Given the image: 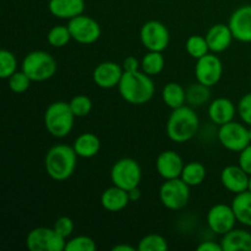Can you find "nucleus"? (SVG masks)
Masks as SVG:
<instances>
[{
    "mask_svg": "<svg viewBox=\"0 0 251 251\" xmlns=\"http://www.w3.org/2000/svg\"><path fill=\"white\" fill-rule=\"evenodd\" d=\"M166 59L162 51H147L141 59V70L150 76H157L164 70Z\"/></svg>",
    "mask_w": 251,
    "mask_h": 251,
    "instance_id": "cd10ccee",
    "label": "nucleus"
},
{
    "mask_svg": "<svg viewBox=\"0 0 251 251\" xmlns=\"http://www.w3.org/2000/svg\"><path fill=\"white\" fill-rule=\"evenodd\" d=\"M71 110L76 118H85L91 113L93 108L92 100L86 95H76L69 102Z\"/></svg>",
    "mask_w": 251,
    "mask_h": 251,
    "instance_id": "473e14b6",
    "label": "nucleus"
},
{
    "mask_svg": "<svg viewBox=\"0 0 251 251\" xmlns=\"http://www.w3.org/2000/svg\"><path fill=\"white\" fill-rule=\"evenodd\" d=\"M238 164L247 172L251 174V144L245 147L243 151L239 152V158H238Z\"/></svg>",
    "mask_w": 251,
    "mask_h": 251,
    "instance_id": "4c0bfd02",
    "label": "nucleus"
},
{
    "mask_svg": "<svg viewBox=\"0 0 251 251\" xmlns=\"http://www.w3.org/2000/svg\"><path fill=\"white\" fill-rule=\"evenodd\" d=\"M97 244L95 240L88 235H78L74 237L66 242L65 251H95Z\"/></svg>",
    "mask_w": 251,
    "mask_h": 251,
    "instance_id": "72a5a7b5",
    "label": "nucleus"
},
{
    "mask_svg": "<svg viewBox=\"0 0 251 251\" xmlns=\"http://www.w3.org/2000/svg\"><path fill=\"white\" fill-rule=\"evenodd\" d=\"M199 251H223L222 244L213 242V240H206V242H201L196 248Z\"/></svg>",
    "mask_w": 251,
    "mask_h": 251,
    "instance_id": "ea45409f",
    "label": "nucleus"
},
{
    "mask_svg": "<svg viewBox=\"0 0 251 251\" xmlns=\"http://www.w3.org/2000/svg\"><path fill=\"white\" fill-rule=\"evenodd\" d=\"M205 37L210 51L215 54L227 50L232 44L233 39H234L229 26L226 24H216L211 26L208 31L206 32Z\"/></svg>",
    "mask_w": 251,
    "mask_h": 251,
    "instance_id": "a211bd4d",
    "label": "nucleus"
},
{
    "mask_svg": "<svg viewBox=\"0 0 251 251\" xmlns=\"http://www.w3.org/2000/svg\"><path fill=\"white\" fill-rule=\"evenodd\" d=\"M73 147L78 158L90 159L100 153V140L93 132H83L76 137Z\"/></svg>",
    "mask_w": 251,
    "mask_h": 251,
    "instance_id": "4be33fe9",
    "label": "nucleus"
},
{
    "mask_svg": "<svg viewBox=\"0 0 251 251\" xmlns=\"http://www.w3.org/2000/svg\"><path fill=\"white\" fill-rule=\"evenodd\" d=\"M206 176H207V171H206V167L202 163H200V162H189L184 166L180 178L190 188H193V186L201 185L205 181Z\"/></svg>",
    "mask_w": 251,
    "mask_h": 251,
    "instance_id": "a878e982",
    "label": "nucleus"
},
{
    "mask_svg": "<svg viewBox=\"0 0 251 251\" xmlns=\"http://www.w3.org/2000/svg\"><path fill=\"white\" fill-rule=\"evenodd\" d=\"M77 158L73 146L59 144L50 147L44 157L47 176L55 181L68 180L75 173Z\"/></svg>",
    "mask_w": 251,
    "mask_h": 251,
    "instance_id": "f03ea898",
    "label": "nucleus"
},
{
    "mask_svg": "<svg viewBox=\"0 0 251 251\" xmlns=\"http://www.w3.org/2000/svg\"><path fill=\"white\" fill-rule=\"evenodd\" d=\"M124 75L123 65L115 61H103L95 68L92 73V80L97 87L103 90H112L119 86Z\"/></svg>",
    "mask_w": 251,
    "mask_h": 251,
    "instance_id": "4468645a",
    "label": "nucleus"
},
{
    "mask_svg": "<svg viewBox=\"0 0 251 251\" xmlns=\"http://www.w3.org/2000/svg\"><path fill=\"white\" fill-rule=\"evenodd\" d=\"M127 193H129V196H130V201H136V200H139L140 198H141V191H140V189H139V186H137V188H134V189H131V190L130 191H127Z\"/></svg>",
    "mask_w": 251,
    "mask_h": 251,
    "instance_id": "a19ab883",
    "label": "nucleus"
},
{
    "mask_svg": "<svg viewBox=\"0 0 251 251\" xmlns=\"http://www.w3.org/2000/svg\"><path fill=\"white\" fill-rule=\"evenodd\" d=\"M141 68V61L136 58V56H127V58L124 59V63H123V69L124 71H127V73H131V71H137Z\"/></svg>",
    "mask_w": 251,
    "mask_h": 251,
    "instance_id": "58836bf2",
    "label": "nucleus"
},
{
    "mask_svg": "<svg viewBox=\"0 0 251 251\" xmlns=\"http://www.w3.org/2000/svg\"><path fill=\"white\" fill-rule=\"evenodd\" d=\"M75 118L69 102L56 100L50 103L44 112V126L50 136L64 139L73 131Z\"/></svg>",
    "mask_w": 251,
    "mask_h": 251,
    "instance_id": "20e7f679",
    "label": "nucleus"
},
{
    "mask_svg": "<svg viewBox=\"0 0 251 251\" xmlns=\"http://www.w3.org/2000/svg\"><path fill=\"white\" fill-rule=\"evenodd\" d=\"M249 137H250V144H251V125L249 126Z\"/></svg>",
    "mask_w": 251,
    "mask_h": 251,
    "instance_id": "c03bdc74",
    "label": "nucleus"
},
{
    "mask_svg": "<svg viewBox=\"0 0 251 251\" xmlns=\"http://www.w3.org/2000/svg\"><path fill=\"white\" fill-rule=\"evenodd\" d=\"M73 39L68 26H54L47 34V41L53 48H64Z\"/></svg>",
    "mask_w": 251,
    "mask_h": 251,
    "instance_id": "c756f323",
    "label": "nucleus"
},
{
    "mask_svg": "<svg viewBox=\"0 0 251 251\" xmlns=\"http://www.w3.org/2000/svg\"><path fill=\"white\" fill-rule=\"evenodd\" d=\"M222 237L223 251H251V233L248 230L233 228Z\"/></svg>",
    "mask_w": 251,
    "mask_h": 251,
    "instance_id": "5701e85b",
    "label": "nucleus"
},
{
    "mask_svg": "<svg viewBox=\"0 0 251 251\" xmlns=\"http://www.w3.org/2000/svg\"><path fill=\"white\" fill-rule=\"evenodd\" d=\"M232 208L240 225L251 228V193L249 190L237 194L232 201Z\"/></svg>",
    "mask_w": 251,
    "mask_h": 251,
    "instance_id": "b1692460",
    "label": "nucleus"
},
{
    "mask_svg": "<svg viewBox=\"0 0 251 251\" xmlns=\"http://www.w3.org/2000/svg\"><path fill=\"white\" fill-rule=\"evenodd\" d=\"M68 27L71 37H73V41L83 44V46L96 43L102 34L100 24L93 17L83 14L69 20Z\"/></svg>",
    "mask_w": 251,
    "mask_h": 251,
    "instance_id": "9b49d317",
    "label": "nucleus"
},
{
    "mask_svg": "<svg viewBox=\"0 0 251 251\" xmlns=\"http://www.w3.org/2000/svg\"><path fill=\"white\" fill-rule=\"evenodd\" d=\"M140 41L149 51L163 53L169 46L171 34L163 22L151 20L145 22L140 28Z\"/></svg>",
    "mask_w": 251,
    "mask_h": 251,
    "instance_id": "1a4fd4ad",
    "label": "nucleus"
},
{
    "mask_svg": "<svg viewBox=\"0 0 251 251\" xmlns=\"http://www.w3.org/2000/svg\"><path fill=\"white\" fill-rule=\"evenodd\" d=\"M53 228L58 234H60L61 237L68 239V238L71 237V234H73L75 225H74V221L71 220L70 217H68V216H63V217H59L58 220L55 221Z\"/></svg>",
    "mask_w": 251,
    "mask_h": 251,
    "instance_id": "e433bc0d",
    "label": "nucleus"
},
{
    "mask_svg": "<svg viewBox=\"0 0 251 251\" xmlns=\"http://www.w3.org/2000/svg\"><path fill=\"white\" fill-rule=\"evenodd\" d=\"M21 70L31 78L32 82H43L55 75L58 64L48 51L33 50L25 55Z\"/></svg>",
    "mask_w": 251,
    "mask_h": 251,
    "instance_id": "39448f33",
    "label": "nucleus"
},
{
    "mask_svg": "<svg viewBox=\"0 0 251 251\" xmlns=\"http://www.w3.org/2000/svg\"><path fill=\"white\" fill-rule=\"evenodd\" d=\"M235 41L251 43V5H243L233 11L228 21Z\"/></svg>",
    "mask_w": 251,
    "mask_h": 251,
    "instance_id": "2eb2a0df",
    "label": "nucleus"
},
{
    "mask_svg": "<svg viewBox=\"0 0 251 251\" xmlns=\"http://www.w3.org/2000/svg\"><path fill=\"white\" fill-rule=\"evenodd\" d=\"M112 250L113 251H135L136 249L129 244H118L115 245V247H113Z\"/></svg>",
    "mask_w": 251,
    "mask_h": 251,
    "instance_id": "79ce46f5",
    "label": "nucleus"
},
{
    "mask_svg": "<svg viewBox=\"0 0 251 251\" xmlns=\"http://www.w3.org/2000/svg\"><path fill=\"white\" fill-rule=\"evenodd\" d=\"M248 190L251 193V174L249 176V185H248Z\"/></svg>",
    "mask_w": 251,
    "mask_h": 251,
    "instance_id": "37998d69",
    "label": "nucleus"
},
{
    "mask_svg": "<svg viewBox=\"0 0 251 251\" xmlns=\"http://www.w3.org/2000/svg\"><path fill=\"white\" fill-rule=\"evenodd\" d=\"M66 242L54 228L48 227L33 228L26 237V247L31 251H65Z\"/></svg>",
    "mask_w": 251,
    "mask_h": 251,
    "instance_id": "6e6552de",
    "label": "nucleus"
},
{
    "mask_svg": "<svg viewBox=\"0 0 251 251\" xmlns=\"http://www.w3.org/2000/svg\"><path fill=\"white\" fill-rule=\"evenodd\" d=\"M9 81V88L14 93H25L31 86V78L24 73V71H16L12 76H10L7 78Z\"/></svg>",
    "mask_w": 251,
    "mask_h": 251,
    "instance_id": "f704fd0d",
    "label": "nucleus"
},
{
    "mask_svg": "<svg viewBox=\"0 0 251 251\" xmlns=\"http://www.w3.org/2000/svg\"><path fill=\"white\" fill-rule=\"evenodd\" d=\"M223 75V63L215 53L206 54L196 60L195 77L202 85L213 87L221 81Z\"/></svg>",
    "mask_w": 251,
    "mask_h": 251,
    "instance_id": "f8f14e48",
    "label": "nucleus"
},
{
    "mask_svg": "<svg viewBox=\"0 0 251 251\" xmlns=\"http://www.w3.org/2000/svg\"><path fill=\"white\" fill-rule=\"evenodd\" d=\"M159 200L168 210H181L190 200V186L181 178L164 180L159 188Z\"/></svg>",
    "mask_w": 251,
    "mask_h": 251,
    "instance_id": "0eeeda50",
    "label": "nucleus"
},
{
    "mask_svg": "<svg viewBox=\"0 0 251 251\" xmlns=\"http://www.w3.org/2000/svg\"><path fill=\"white\" fill-rule=\"evenodd\" d=\"M137 249L140 251H166L168 249V242L161 234H147L139 242Z\"/></svg>",
    "mask_w": 251,
    "mask_h": 251,
    "instance_id": "7c9ffc66",
    "label": "nucleus"
},
{
    "mask_svg": "<svg viewBox=\"0 0 251 251\" xmlns=\"http://www.w3.org/2000/svg\"><path fill=\"white\" fill-rule=\"evenodd\" d=\"M208 118L213 124L221 125L227 124V123L233 122L235 117V113L238 112L234 103L226 97H220L213 100L208 105Z\"/></svg>",
    "mask_w": 251,
    "mask_h": 251,
    "instance_id": "6ab92c4d",
    "label": "nucleus"
},
{
    "mask_svg": "<svg viewBox=\"0 0 251 251\" xmlns=\"http://www.w3.org/2000/svg\"><path fill=\"white\" fill-rule=\"evenodd\" d=\"M238 114H239L240 119L243 120L245 125L250 126L251 125V92L247 93L240 98L237 105Z\"/></svg>",
    "mask_w": 251,
    "mask_h": 251,
    "instance_id": "c9c22d12",
    "label": "nucleus"
},
{
    "mask_svg": "<svg viewBox=\"0 0 251 251\" xmlns=\"http://www.w3.org/2000/svg\"><path fill=\"white\" fill-rule=\"evenodd\" d=\"M185 163L181 156L173 150L161 152L156 159V171L164 180L180 178Z\"/></svg>",
    "mask_w": 251,
    "mask_h": 251,
    "instance_id": "dca6fc26",
    "label": "nucleus"
},
{
    "mask_svg": "<svg viewBox=\"0 0 251 251\" xmlns=\"http://www.w3.org/2000/svg\"><path fill=\"white\" fill-rule=\"evenodd\" d=\"M17 71V59L12 51L7 49L0 50V77L7 80Z\"/></svg>",
    "mask_w": 251,
    "mask_h": 251,
    "instance_id": "2f4dec72",
    "label": "nucleus"
},
{
    "mask_svg": "<svg viewBox=\"0 0 251 251\" xmlns=\"http://www.w3.org/2000/svg\"><path fill=\"white\" fill-rule=\"evenodd\" d=\"M206 222H207L208 228L215 234L225 235L226 233L235 228V223L238 221L232 206L226 205V203H217L208 210Z\"/></svg>",
    "mask_w": 251,
    "mask_h": 251,
    "instance_id": "ddd939ff",
    "label": "nucleus"
},
{
    "mask_svg": "<svg viewBox=\"0 0 251 251\" xmlns=\"http://www.w3.org/2000/svg\"><path fill=\"white\" fill-rule=\"evenodd\" d=\"M85 0H49L48 10L54 17L71 20L85 11Z\"/></svg>",
    "mask_w": 251,
    "mask_h": 251,
    "instance_id": "aec40b11",
    "label": "nucleus"
},
{
    "mask_svg": "<svg viewBox=\"0 0 251 251\" xmlns=\"http://www.w3.org/2000/svg\"><path fill=\"white\" fill-rule=\"evenodd\" d=\"M221 183L223 188L229 193L237 194L248 190L249 185V174L238 164V166H227L221 172Z\"/></svg>",
    "mask_w": 251,
    "mask_h": 251,
    "instance_id": "f3484780",
    "label": "nucleus"
},
{
    "mask_svg": "<svg viewBox=\"0 0 251 251\" xmlns=\"http://www.w3.org/2000/svg\"><path fill=\"white\" fill-rule=\"evenodd\" d=\"M141 166L136 159L130 157L118 159L110 169V180L113 185L119 186L126 191L137 188L141 183Z\"/></svg>",
    "mask_w": 251,
    "mask_h": 251,
    "instance_id": "423d86ee",
    "label": "nucleus"
},
{
    "mask_svg": "<svg viewBox=\"0 0 251 251\" xmlns=\"http://www.w3.org/2000/svg\"><path fill=\"white\" fill-rule=\"evenodd\" d=\"M120 96L125 102L134 105H142L149 103L156 92L152 76L145 74L142 70L124 71L122 81L118 86Z\"/></svg>",
    "mask_w": 251,
    "mask_h": 251,
    "instance_id": "f257e3e1",
    "label": "nucleus"
},
{
    "mask_svg": "<svg viewBox=\"0 0 251 251\" xmlns=\"http://www.w3.org/2000/svg\"><path fill=\"white\" fill-rule=\"evenodd\" d=\"M217 137L220 144L226 150L238 152V153L250 145L249 127L245 126L244 124L234 122V120L221 125L217 132Z\"/></svg>",
    "mask_w": 251,
    "mask_h": 251,
    "instance_id": "9d476101",
    "label": "nucleus"
},
{
    "mask_svg": "<svg viewBox=\"0 0 251 251\" xmlns=\"http://www.w3.org/2000/svg\"><path fill=\"white\" fill-rule=\"evenodd\" d=\"M185 50L191 58L200 59L205 56L206 54L210 53L207 41L205 36H199V34H193L189 37L185 42Z\"/></svg>",
    "mask_w": 251,
    "mask_h": 251,
    "instance_id": "c85d7f7f",
    "label": "nucleus"
},
{
    "mask_svg": "<svg viewBox=\"0 0 251 251\" xmlns=\"http://www.w3.org/2000/svg\"><path fill=\"white\" fill-rule=\"evenodd\" d=\"M211 87L198 82L191 83L186 88V103L193 108L202 107L210 100L211 98Z\"/></svg>",
    "mask_w": 251,
    "mask_h": 251,
    "instance_id": "bb28decb",
    "label": "nucleus"
},
{
    "mask_svg": "<svg viewBox=\"0 0 251 251\" xmlns=\"http://www.w3.org/2000/svg\"><path fill=\"white\" fill-rule=\"evenodd\" d=\"M162 100L171 109H176L186 103V90L178 82H168L162 90Z\"/></svg>",
    "mask_w": 251,
    "mask_h": 251,
    "instance_id": "393cba45",
    "label": "nucleus"
},
{
    "mask_svg": "<svg viewBox=\"0 0 251 251\" xmlns=\"http://www.w3.org/2000/svg\"><path fill=\"white\" fill-rule=\"evenodd\" d=\"M130 201L129 193L119 186H110L100 195V205L108 212H120L124 210Z\"/></svg>",
    "mask_w": 251,
    "mask_h": 251,
    "instance_id": "412c9836",
    "label": "nucleus"
},
{
    "mask_svg": "<svg viewBox=\"0 0 251 251\" xmlns=\"http://www.w3.org/2000/svg\"><path fill=\"white\" fill-rule=\"evenodd\" d=\"M200 127V119L193 107L183 105L172 109L166 124L167 136L176 144H185L196 136Z\"/></svg>",
    "mask_w": 251,
    "mask_h": 251,
    "instance_id": "7ed1b4c3",
    "label": "nucleus"
}]
</instances>
